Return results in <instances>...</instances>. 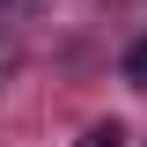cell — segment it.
<instances>
[{"mask_svg":"<svg viewBox=\"0 0 147 147\" xmlns=\"http://www.w3.org/2000/svg\"><path fill=\"white\" fill-rule=\"evenodd\" d=\"M125 81H132V88H147V37L125 52Z\"/></svg>","mask_w":147,"mask_h":147,"instance_id":"2","label":"cell"},{"mask_svg":"<svg viewBox=\"0 0 147 147\" xmlns=\"http://www.w3.org/2000/svg\"><path fill=\"white\" fill-rule=\"evenodd\" d=\"M74 147H132V140H125V125H118V118H103V125H88Z\"/></svg>","mask_w":147,"mask_h":147,"instance_id":"1","label":"cell"}]
</instances>
